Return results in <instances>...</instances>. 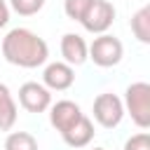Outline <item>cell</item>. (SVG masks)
Returning a JSON list of instances; mask_svg holds the SVG:
<instances>
[{
  "label": "cell",
  "mask_w": 150,
  "mask_h": 150,
  "mask_svg": "<svg viewBox=\"0 0 150 150\" xmlns=\"http://www.w3.org/2000/svg\"><path fill=\"white\" fill-rule=\"evenodd\" d=\"M2 56L7 63L19 68H38L47 63L49 47L38 33L28 28H12L2 38Z\"/></svg>",
  "instance_id": "obj_1"
},
{
  "label": "cell",
  "mask_w": 150,
  "mask_h": 150,
  "mask_svg": "<svg viewBox=\"0 0 150 150\" xmlns=\"http://www.w3.org/2000/svg\"><path fill=\"white\" fill-rule=\"evenodd\" d=\"M124 112L131 115V122L138 129L150 127V84L148 82H131L124 89Z\"/></svg>",
  "instance_id": "obj_2"
},
{
  "label": "cell",
  "mask_w": 150,
  "mask_h": 150,
  "mask_svg": "<svg viewBox=\"0 0 150 150\" xmlns=\"http://www.w3.org/2000/svg\"><path fill=\"white\" fill-rule=\"evenodd\" d=\"M122 56H124V45L120 38H115L110 33L94 38V42L89 45V52H87V59H91L94 66H98V68H112L122 61Z\"/></svg>",
  "instance_id": "obj_3"
},
{
  "label": "cell",
  "mask_w": 150,
  "mask_h": 150,
  "mask_svg": "<svg viewBox=\"0 0 150 150\" xmlns=\"http://www.w3.org/2000/svg\"><path fill=\"white\" fill-rule=\"evenodd\" d=\"M91 115H94V122L101 124L103 129H115L122 117H124V105H122V98L112 91H103L94 98V105H91Z\"/></svg>",
  "instance_id": "obj_4"
},
{
  "label": "cell",
  "mask_w": 150,
  "mask_h": 150,
  "mask_svg": "<svg viewBox=\"0 0 150 150\" xmlns=\"http://www.w3.org/2000/svg\"><path fill=\"white\" fill-rule=\"evenodd\" d=\"M112 21H115V7L108 0H91V5L87 7L84 16L80 19L82 28L87 33H94V35L108 33V28L112 26Z\"/></svg>",
  "instance_id": "obj_5"
},
{
  "label": "cell",
  "mask_w": 150,
  "mask_h": 150,
  "mask_svg": "<svg viewBox=\"0 0 150 150\" xmlns=\"http://www.w3.org/2000/svg\"><path fill=\"white\" fill-rule=\"evenodd\" d=\"M19 105L26 112H45L52 105V91L42 82H23L19 87Z\"/></svg>",
  "instance_id": "obj_6"
},
{
  "label": "cell",
  "mask_w": 150,
  "mask_h": 150,
  "mask_svg": "<svg viewBox=\"0 0 150 150\" xmlns=\"http://www.w3.org/2000/svg\"><path fill=\"white\" fill-rule=\"evenodd\" d=\"M73 82H75V70L63 61H52L42 70V84L49 91H66L73 87Z\"/></svg>",
  "instance_id": "obj_7"
},
{
  "label": "cell",
  "mask_w": 150,
  "mask_h": 150,
  "mask_svg": "<svg viewBox=\"0 0 150 150\" xmlns=\"http://www.w3.org/2000/svg\"><path fill=\"white\" fill-rule=\"evenodd\" d=\"M82 115H84V112L80 110V105H77L75 101H68V98L56 101V103L49 105V124H52L59 134H63L66 129H70Z\"/></svg>",
  "instance_id": "obj_8"
},
{
  "label": "cell",
  "mask_w": 150,
  "mask_h": 150,
  "mask_svg": "<svg viewBox=\"0 0 150 150\" xmlns=\"http://www.w3.org/2000/svg\"><path fill=\"white\" fill-rule=\"evenodd\" d=\"M87 52H89V45L84 42L82 35L66 33L61 38V56H63V63H68V66H82L87 61Z\"/></svg>",
  "instance_id": "obj_9"
},
{
  "label": "cell",
  "mask_w": 150,
  "mask_h": 150,
  "mask_svg": "<svg viewBox=\"0 0 150 150\" xmlns=\"http://www.w3.org/2000/svg\"><path fill=\"white\" fill-rule=\"evenodd\" d=\"M61 138H63V143L68 148H87L91 143V138H94V122L87 115H82L70 129H66L61 134Z\"/></svg>",
  "instance_id": "obj_10"
},
{
  "label": "cell",
  "mask_w": 150,
  "mask_h": 150,
  "mask_svg": "<svg viewBox=\"0 0 150 150\" xmlns=\"http://www.w3.org/2000/svg\"><path fill=\"white\" fill-rule=\"evenodd\" d=\"M16 103H14V96L9 91V87L5 82H0V131H9L14 124H16Z\"/></svg>",
  "instance_id": "obj_11"
},
{
  "label": "cell",
  "mask_w": 150,
  "mask_h": 150,
  "mask_svg": "<svg viewBox=\"0 0 150 150\" xmlns=\"http://www.w3.org/2000/svg\"><path fill=\"white\" fill-rule=\"evenodd\" d=\"M131 33L138 42L150 45V5H143L131 16Z\"/></svg>",
  "instance_id": "obj_12"
},
{
  "label": "cell",
  "mask_w": 150,
  "mask_h": 150,
  "mask_svg": "<svg viewBox=\"0 0 150 150\" xmlns=\"http://www.w3.org/2000/svg\"><path fill=\"white\" fill-rule=\"evenodd\" d=\"M5 150H38V141L28 131H12L5 138Z\"/></svg>",
  "instance_id": "obj_13"
},
{
  "label": "cell",
  "mask_w": 150,
  "mask_h": 150,
  "mask_svg": "<svg viewBox=\"0 0 150 150\" xmlns=\"http://www.w3.org/2000/svg\"><path fill=\"white\" fill-rule=\"evenodd\" d=\"M9 7L19 16H33L45 7V0H9Z\"/></svg>",
  "instance_id": "obj_14"
},
{
  "label": "cell",
  "mask_w": 150,
  "mask_h": 150,
  "mask_svg": "<svg viewBox=\"0 0 150 150\" xmlns=\"http://www.w3.org/2000/svg\"><path fill=\"white\" fill-rule=\"evenodd\" d=\"M91 5V0H63V12L68 19L73 21H80L87 12V7Z\"/></svg>",
  "instance_id": "obj_15"
},
{
  "label": "cell",
  "mask_w": 150,
  "mask_h": 150,
  "mask_svg": "<svg viewBox=\"0 0 150 150\" xmlns=\"http://www.w3.org/2000/svg\"><path fill=\"white\" fill-rule=\"evenodd\" d=\"M124 150H150V136L145 131L141 134H134L131 138H127L124 143Z\"/></svg>",
  "instance_id": "obj_16"
},
{
  "label": "cell",
  "mask_w": 150,
  "mask_h": 150,
  "mask_svg": "<svg viewBox=\"0 0 150 150\" xmlns=\"http://www.w3.org/2000/svg\"><path fill=\"white\" fill-rule=\"evenodd\" d=\"M9 21V5L7 0H0V28H5Z\"/></svg>",
  "instance_id": "obj_17"
},
{
  "label": "cell",
  "mask_w": 150,
  "mask_h": 150,
  "mask_svg": "<svg viewBox=\"0 0 150 150\" xmlns=\"http://www.w3.org/2000/svg\"><path fill=\"white\" fill-rule=\"evenodd\" d=\"M91 150H105V148H91Z\"/></svg>",
  "instance_id": "obj_18"
}]
</instances>
